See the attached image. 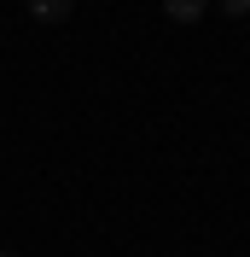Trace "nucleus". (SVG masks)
Listing matches in <instances>:
<instances>
[{
  "instance_id": "3",
  "label": "nucleus",
  "mask_w": 250,
  "mask_h": 257,
  "mask_svg": "<svg viewBox=\"0 0 250 257\" xmlns=\"http://www.w3.org/2000/svg\"><path fill=\"white\" fill-rule=\"evenodd\" d=\"M221 12H227V18H244V12H250V0H221Z\"/></svg>"
},
{
  "instance_id": "2",
  "label": "nucleus",
  "mask_w": 250,
  "mask_h": 257,
  "mask_svg": "<svg viewBox=\"0 0 250 257\" xmlns=\"http://www.w3.org/2000/svg\"><path fill=\"white\" fill-rule=\"evenodd\" d=\"M204 6H210V0H163V12H169L174 24H198Z\"/></svg>"
},
{
  "instance_id": "1",
  "label": "nucleus",
  "mask_w": 250,
  "mask_h": 257,
  "mask_svg": "<svg viewBox=\"0 0 250 257\" xmlns=\"http://www.w3.org/2000/svg\"><path fill=\"white\" fill-rule=\"evenodd\" d=\"M70 12H76V0H30V18H41V24H64Z\"/></svg>"
},
{
  "instance_id": "4",
  "label": "nucleus",
  "mask_w": 250,
  "mask_h": 257,
  "mask_svg": "<svg viewBox=\"0 0 250 257\" xmlns=\"http://www.w3.org/2000/svg\"><path fill=\"white\" fill-rule=\"evenodd\" d=\"M0 257H18V251H0Z\"/></svg>"
}]
</instances>
